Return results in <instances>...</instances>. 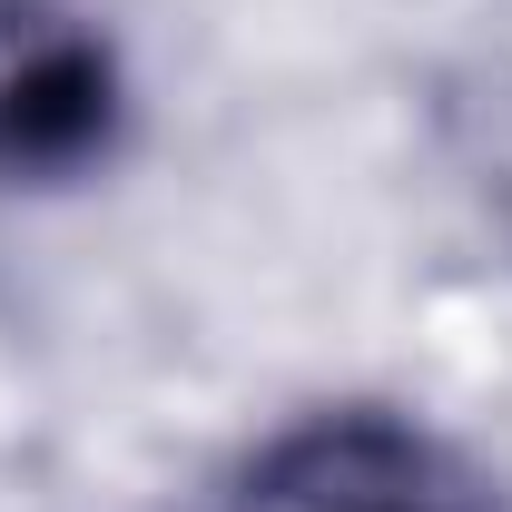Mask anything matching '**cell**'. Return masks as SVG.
I'll return each mask as SVG.
<instances>
[{"label": "cell", "instance_id": "7a4b0ae2", "mask_svg": "<svg viewBox=\"0 0 512 512\" xmlns=\"http://www.w3.org/2000/svg\"><path fill=\"white\" fill-rule=\"evenodd\" d=\"M227 512H503V493L414 404L335 394L256 434L227 473Z\"/></svg>", "mask_w": 512, "mask_h": 512}, {"label": "cell", "instance_id": "3957f363", "mask_svg": "<svg viewBox=\"0 0 512 512\" xmlns=\"http://www.w3.org/2000/svg\"><path fill=\"white\" fill-rule=\"evenodd\" d=\"M424 148L453 178L463 217L512 266V50H473V60L424 69Z\"/></svg>", "mask_w": 512, "mask_h": 512}, {"label": "cell", "instance_id": "6da1fadb", "mask_svg": "<svg viewBox=\"0 0 512 512\" xmlns=\"http://www.w3.org/2000/svg\"><path fill=\"white\" fill-rule=\"evenodd\" d=\"M138 138V60L99 0H0V197L99 188Z\"/></svg>", "mask_w": 512, "mask_h": 512}]
</instances>
